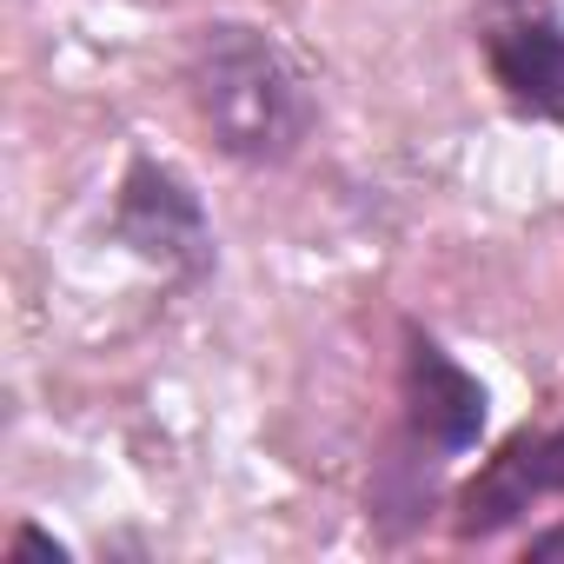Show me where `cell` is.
Returning <instances> with one entry per match:
<instances>
[{
	"label": "cell",
	"instance_id": "3957f363",
	"mask_svg": "<svg viewBox=\"0 0 564 564\" xmlns=\"http://www.w3.org/2000/svg\"><path fill=\"white\" fill-rule=\"evenodd\" d=\"M485 67L518 113L564 127V21L544 0H511L485 28Z\"/></svg>",
	"mask_w": 564,
	"mask_h": 564
},
{
	"label": "cell",
	"instance_id": "5b68a950",
	"mask_svg": "<svg viewBox=\"0 0 564 564\" xmlns=\"http://www.w3.org/2000/svg\"><path fill=\"white\" fill-rule=\"evenodd\" d=\"M405 419H412V438L432 445V452H471L478 432H485V386L425 333H405Z\"/></svg>",
	"mask_w": 564,
	"mask_h": 564
},
{
	"label": "cell",
	"instance_id": "6da1fadb",
	"mask_svg": "<svg viewBox=\"0 0 564 564\" xmlns=\"http://www.w3.org/2000/svg\"><path fill=\"white\" fill-rule=\"evenodd\" d=\"M186 94L213 147L239 166H279L313 133V94L265 28L206 21L186 47Z\"/></svg>",
	"mask_w": 564,
	"mask_h": 564
},
{
	"label": "cell",
	"instance_id": "277c9868",
	"mask_svg": "<svg viewBox=\"0 0 564 564\" xmlns=\"http://www.w3.org/2000/svg\"><path fill=\"white\" fill-rule=\"evenodd\" d=\"M564 491V425L551 432H518L465 491H458V518L452 531L458 538H491L505 531L511 518H524L538 498Z\"/></svg>",
	"mask_w": 564,
	"mask_h": 564
},
{
	"label": "cell",
	"instance_id": "7a4b0ae2",
	"mask_svg": "<svg viewBox=\"0 0 564 564\" xmlns=\"http://www.w3.org/2000/svg\"><path fill=\"white\" fill-rule=\"evenodd\" d=\"M113 232H120L140 259H153V265H166V272H180V279H199V272L213 265L206 206H199V193H193L173 166H160V160H133V166H127L120 206H113Z\"/></svg>",
	"mask_w": 564,
	"mask_h": 564
},
{
	"label": "cell",
	"instance_id": "8992f818",
	"mask_svg": "<svg viewBox=\"0 0 564 564\" xmlns=\"http://www.w3.org/2000/svg\"><path fill=\"white\" fill-rule=\"evenodd\" d=\"M8 557H21V564H28V557H54V564H67V544H61V538H47L41 524H21V531H14V544H8Z\"/></svg>",
	"mask_w": 564,
	"mask_h": 564
},
{
	"label": "cell",
	"instance_id": "52a82bcc",
	"mask_svg": "<svg viewBox=\"0 0 564 564\" xmlns=\"http://www.w3.org/2000/svg\"><path fill=\"white\" fill-rule=\"evenodd\" d=\"M524 557H564V524H551V531H538V538L524 544Z\"/></svg>",
	"mask_w": 564,
	"mask_h": 564
}]
</instances>
